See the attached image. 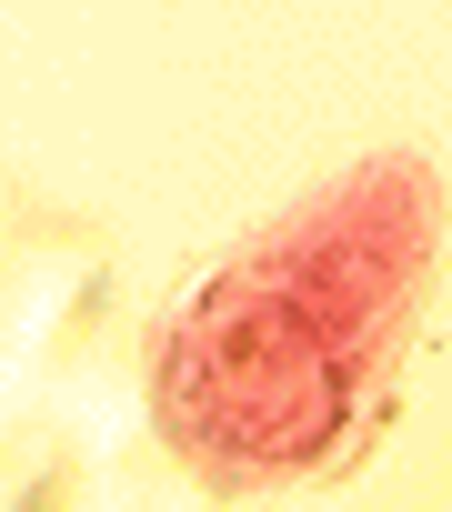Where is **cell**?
<instances>
[{
	"label": "cell",
	"mask_w": 452,
	"mask_h": 512,
	"mask_svg": "<svg viewBox=\"0 0 452 512\" xmlns=\"http://www.w3.org/2000/svg\"><path fill=\"white\" fill-rule=\"evenodd\" d=\"M432 272V171L372 161L312 191L272 241L161 332V432L221 472H312Z\"/></svg>",
	"instance_id": "1"
}]
</instances>
